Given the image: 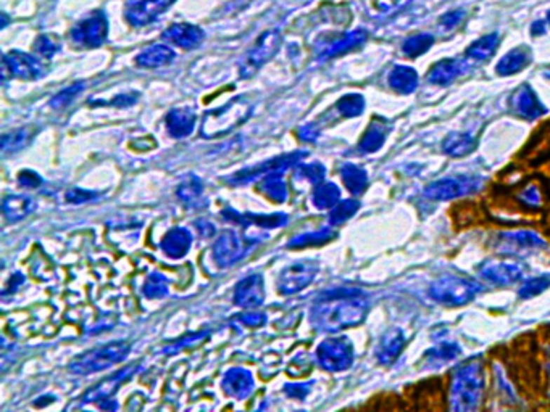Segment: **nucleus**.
<instances>
[{
    "label": "nucleus",
    "mask_w": 550,
    "mask_h": 412,
    "mask_svg": "<svg viewBox=\"0 0 550 412\" xmlns=\"http://www.w3.org/2000/svg\"><path fill=\"white\" fill-rule=\"evenodd\" d=\"M366 301L360 291L336 290L323 295L310 311L314 327L323 332H339L363 321Z\"/></svg>",
    "instance_id": "f257e3e1"
},
{
    "label": "nucleus",
    "mask_w": 550,
    "mask_h": 412,
    "mask_svg": "<svg viewBox=\"0 0 550 412\" xmlns=\"http://www.w3.org/2000/svg\"><path fill=\"white\" fill-rule=\"evenodd\" d=\"M252 113V105L244 97H236V99L226 103L224 107L217 108V110L207 111L202 119L201 134L205 139H218L223 135L229 134L233 129L241 126L249 119Z\"/></svg>",
    "instance_id": "f03ea898"
},
{
    "label": "nucleus",
    "mask_w": 550,
    "mask_h": 412,
    "mask_svg": "<svg viewBox=\"0 0 550 412\" xmlns=\"http://www.w3.org/2000/svg\"><path fill=\"white\" fill-rule=\"evenodd\" d=\"M129 351H131V345L128 341H112V343L86 351V353L78 356L69 364V371L76 376H88V373L104 371V369H109L110 366L125 359Z\"/></svg>",
    "instance_id": "7ed1b4c3"
},
{
    "label": "nucleus",
    "mask_w": 550,
    "mask_h": 412,
    "mask_svg": "<svg viewBox=\"0 0 550 412\" xmlns=\"http://www.w3.org/2000/svg\"><path fill=\"white\" fill-rule=\"evenodd\" d=\"M281 41H283L281 32L278 29L263 32V34L258 37L255 46H253L241 60L239 63L241 78L242 79L252 78V76L255 74L263 64L276 55L278 48L281 46Z\"/></svg>",
    "instance_id": "20e7f679"
},
{
    "label": "nucleus",
    "mask_w": 550,
    "mask_h": 412,
    "mask_svg": "<svg viewBox=\"0 0 550 412\" xmlns=\"http://www.w3.org/2000/svg\"><path fill=\"white\" fill-rule=\"evenodd\" d=\"M352 345L344 337L328 338L316 350V359L320 362V366L331 372L347 369L352 364Z\"/></svg>",
    "instance_id": "39448f33"
},
{
    "label": "nucleus",
    "mask_w": 550,
    "mask_h": 412,
    "mask_svg": "<svg viewBox=\"0 0 550 412\" xmlns=\"http://www.w3.org/2000/svg\"><path fill=\"white\" fill-rule=\"evenodd\" d=\"M109 34V21L105 13L94 12L89 18L78 23L72 29V41L83 47H99L105 42Z\"/></svg>",
    "instance_id": "423d86ee"
},
{
    "label": "nucleus",
    "mask_w": 550,
    "mask_h": 412,
    "mask_svg": "<svg viewBox=\"0 0 550 412\" xmlns=\"http://www.w3.org/2000/svg\"><path fill=\"white\" fill-rule=\"evenodd\" d=\"M318 273V266L314 261H299L286 268L278 279V290L283 295H293L304 290Z\"/></svg>",
    "instance_id": "0eeeda50"
},
{
    "label": "nucleus",
    "mask_w": 550,
    "mask_h": 412,
    "mask_svg": "<svg viewBox=\"0 0 550 412\" xmlns=\"http://www.w3.org/2000/svg\"><path fill=\"white\" fill-rule=\"evenodd\" d=\"M304 156H305V151H295V153L281 155V156H278V158H273V160L262 163V165L252 167V170L237 172V174L233 177V182L234 184H246V182L253 181V179H257V177L271 174V172H284L286 170H289V167H293L294 165H299L300 160L304 158Z\"/></svg>",
    "instance_id": "6e6552de"
},
{
    "label": "nucleus",
    "mask_w": 550,
    "mask_h": 412,
    "mask_svg": "<svg viewBox=\"0 0 550 412\" xmlns=\"http://www.w3.org/2000/svg\"><path fill=\"white\" fill-rule=\"evenodd\" d=\"M173 0H126L125 15L133 26H145L157 18Z\"/></svg>",
    "instance_id": "1a4fd4ad"
},
{
    "label": "nucleus",
    "mask_w": 550,
    "mask_h": 412,
    "mask_svg": "<svg viewBox=\"0 0 550 412\" xmlns=\"http://www.w3.org/2000/svg\"><path fill=\"white\" fill-rule=\"evenodd\" d=\"M247 253V245L233 231H224L213 245V258L221 268L239 261Z\"/></svg>",
    "instance_id": "9d476101"
},
{
    "label": "nucleus",
    "mask_w": 550,
    "mask_h": 412,
    "mask_svg": "<svg viewBox=\"0 0 550 412\" xmlns=\"http://www.w3.org/2000/svg\"><path fill=\"white\" fill-rule=\"evenodd\" d=\"M141 366L139 364H131L125 369H121V371H118L116 373H113V376L107 377L105 380H102L93 387L88 392L84 393V397L81 398L83 403H95V401H102V399H107L109 397H112L113 393L116 392L118 388L121 387L123 383H125L128 378L133 377V373H136Z\"/></svg>",
    "instance_id": "9b49d317"
},
{
    "label": "nucleus",
    "mask_w": 550,
    "mask_h": 412,
    "mask_svg": "<svg viewBox=\"0 0 550 412\" xmlns=\"http://www.w3.org/2000/svg\"><path fill=\"white\" fill-rule=\"evenodd\" d=\"M4 64L12 76L20 79H37L44 74L42 64L36 57L20 50H12L4 55Z\"/></svg>",
    "instance_id": "f8f14e48"
},
{
    "label": "nucleus",
    "mask_w": 550,
    "mask_h": 412,
    "mask_svg": "<svg viewBox=\"0 0 550 412\" xmlns=\"http://www.w3.org/2000/svg\"><path fill=\"white\" fill-rule=\"evenodd\" d=\"M265 300V285L260 274L242 279L234 290V301L242 308H257Z\"/></svg>",
    "instance_id": "ddd939ff"
},
{
    "label": "nucleus",
    "mask_w": 550,
    "mask_h": 412,
    "mask_svg": "<svg viewBox=\"0 0 550 412\" xmlns=\"http://www.w3.org/2000/svg\"><path fill=\"white\" fill-rule=\"evenodd\" d=\"M221 387H223L224 393L228 394V397L236 399H246L253 390L252 373L241 367L229 369V371L224 373Z\"/></svg>",
    "instance_id": "4468645a"
},
{
    "label": "nucleus",
    "mask_w": 550,
    "mask_h": 412,
    "mask_svg": "<svg viewBox=\"0 0 550 412\" xmlns=\"http://www.w3.org/2000/svg\"><path fill=\"white\" fill-rule=\"evenodd\" d=\"M474 294V287L463 280H445L434 287V295L438 300L450 305H460L470 300Z\"/></svg>",
    "instance_id": "2eb2a0df"
},
{
    "label": "nucleus",
    "mask_w": 550,
    "mask_h": 412,
    "mask_svg": "<svg viewBox=\"0 0 550 412\" xmlns=\"http://www.w3.org/2000/svg\"><path fill=\"white\" fill-rule=\"evenodd\" d=\"M163 39L173 42L175 46L182 48H194L203 41V31L199 26L181 23L171 25L163 32Z\"/></svg>",
    "instance_id": "dca6fc26"
},
{
    "label": "nucleus",
    "mask_w": 550,
    "mask_h": 412,
    "mask_svg": "<svg viewBox=\"0 0 550 412\" xmlns=\"http://www.w3.org/2000/svg\"><path fill=\"white\" fill-rule=\"evenodd\" d=\"M196 121H197L196 111L187 107L175 108V110H171L168 115H166L165 119L168 132L176 139H182L191 134L194 131V126H196Z\"/></svg>",
    "instance_id": "f3484780"
},
{
    "label": "nucleus",
    "mask_w": 550,
    "mask_h": 412,
    "mask_svg": "<svg viewBox=\"0 0 550 412\" xmlns=\"http://www.w3.org/2000/svg\"><path fill=\"white\" fill-rule=\"evenodd\" d=\"M192 242V235L187 229H182V227H176V229H171L168 234L163 237L161 240V250L165 252V254H168L170 258H182L189 252Z\"/></svg>",
    "instance_id": "a211bd4d"
},
{
    "label": "nucleus",
    "mask_w": 550,
    "mask_h": 412,
    "mask_svg": "<svg viewBox=\"0 0 550 412\" xmlns=\"http://www.w3.org/2000/svg\"><path fill=\"white\" fill-rule=\"evenodd\" d=\"M223 216L228 221L239 222V224H255L258 227H263V229H274V227H281L288 222V216L286 214H246L242 216L239 213H236L233 210H224Z\"/></svg>",
    "instance_id": "6ab92c4d"
},
{
    "label": "nucleus",
    "mask_w": 550,
    "mask_h": 412,
    "mask_svg": "<svg viewBox=\"0 0 550 412\" xmlns=\"http://www.w3.org/2000/svg\"><path fill=\"white\" fill-rule=\"evenodd\" d=\"M36 210L34 200L28 195H8L2 202L4 216L8 221H21Z\"/></svg>",
    "instance_id": "aec40b11"
},
{
    "label": "nucleus",
    "mask_w": 550,
    "mask_h": 412,
    "mask_svg": "<svg viewBox=\"0 0 550 412\" xmlns=\"http://www.w3.org/2000/svg\"><path fill=\"white\" fill-rule=\"evenodd\" d=\"M175 52L166 46H152L136 57V63L144 68H159L173 62Z\"/></svg>",
    "instance_id": "412c9836"
},
{
    "label": "nucleus",
    "mask_w": 550,
    "mask_h": 412,
    "mask_svg": "<svg viewBox=\"0 0 550 412\" xmlns=\"http://www.w3.org/2000/svg\"><path fill=\"white\" fill-rule=\"evenodd\" d=\"M283 172H271L262 177L260 191L274 203H283L288 198V186L281 177Z\"/></svg>",
    "instance_id": "4be33fe9"
},
{
    "label": "nucleus",
    "mask_w": 550,
    "mask_h": 412,
    "mask_svg": "<svg viewBox=\"0 0 550 412\" xmlns=\"http://www.w3.org/2000/svg\"><path fill=\"white\" fill-rule=\"evenodd\" d=\"M531 53L526 47H518L515 50H511L510 53L500 60V63L497 64V73L502 76H509L514 73H518L520 69H523L530 63Z\"/></svg>",
    "instance_id": "5701e85b"
},
{
    "label": "nucleus",
    "mask_w": 550,
    "mask_h": 412,
    "mask_svg": "<svg viewBox=\"0 0 550 412\" xmlns=\"http://www.w3.org/2000/svg\"><path fill=\"white\" fill-rule=\"evenodd\" d=\"M462 69H463V63L458 62V60H444V62L438 63L433 69H431L429 79L431 83L445 85L452 83L455 78H458V74L462 73Z\"/></svg>",
    "instance_id": "b1692460"
},
{
    "label": "nucleus",
    "mask_w": 550,
    "mask_h": 412,
    "mask_svg": "<svg viewBox=\"0 0 550 412\" xmlns=\"http://www.w3.org/2000/svg\"><path fill=\"white\" fill-rule=\"evenodd\" d=\"M365 39H366V32L362 29L350 32V34H346L344 37H341V39H339L337 42H334V44L328 48V50H325L321 58L326 60V58L341 55V53H346L349 50H352V48L358 47L360 44H363Z\"/></svg>",
    "instance_id": "393cba45"
},
{
    "label": "nucleus",
    "mask_w": 550,
    "mask_h": 412,
    "mask_svg": "<svg viewBox=\"0 0 550 412\" xmlns=\"http://www.w3.org/2000/svg\"><path fill=\"white\" fill-rule=\"evenodd\" d=\"M391 85L398 92H403V94H408V92H413L418 85V76L415 73V69L408 67H397L394 68V71L391 73L389 78Z\"/></svg>",
    "instance_id": "a878e982"
},
{
    "label": "nucleus",
    "mask_w": 550,
    "mask_h": 412,
    "mask_svg": "<svg viewBox=\"0 0 550 412\" xmlns=\"http://www.w3.org/2000/svg\"><path fill=\"white\" fill-rule=\"evenodd\" d=\"M339 197H341V193H339L336 184L321 182L314 192V205L320 210L334 208L339 202Z\"/></svg>",
    "instance_id": "bb28decb"
},
{
    "label": "nucleus",
    "mask_w": 550,
    "mask_h": 412,
    "mask_svg": "<svg viewBox=\"0 0 550 412\" xmlns=\"http://www.w3.org/2000/svg\"><path fill=\"white\" fill-rule=\"evenodd\" d=\"M32 135H34V131H31L28 128H21L18 131L4 134L2 151L4 153H15V151L25 149L29 144Z\"/></svg>",
    "instance_id": "cd10ccee"
},
{
    "label": "nucleus",
    "mask_w": 550,
    "mask_h": 412,
    "mask_svg": "<svg viewBox=\"0 0 550 412\" xmlns=\"http://www.w3.org/2000/svg\"><path fill=\"white\" fill-rule=\"evenodd\" d=\"M334 232L330 229H321L316 232H307V234H302L299 237L293 238L289 242V248H305V247H316L323 245V243L333 240Z\"/></svg>",
    "instance_id": "c85d7f7f"
},
{
    "label": "nucleus",
    "mask_w": 550,
    "mask_h": 412,
    "mask_svg": "<svg viewBox=\"0 0 550 412\" xmlns=\"http://www.w3.org/2000/svg\"><path fill=\"white\" fill-rule=\"evenodd\" d=\"M499 46V36L497 34H489L486 37H481L476 42L468 47V55L476 58V60H488L489 57L494 55V50Z\"/></svg>",
    "instance_id": "c756f323"
},
{
    "label": "nucleus",
    "mask_w": 550,
    "mask_h": 412,
    "mask_svg": "<svg viewBox=\"0 0 550 412\" xmlns=\"http://www.w3.org/2000/svg\"><path fill=\"white\" fill-rule=\"evenodd\" d=\"M514 103H515V107L523 113V115H526V116H537L539 113L544 111L541 105H539L535 92H532L531 89H526V88L521 89L518 94L515 95Z\"/></svg>",
    "instance_id": "7c9ffc66"
},
{
    "label": "nucleus",
    "mask_w": 550,
    "mask_h": 412,
    "mask_svg": "<svg viewBox=\"0 0 550 412\" xmlns=\"http://www.w3.org/2000/svg\"><path fill=\"white\" fill-rule=\"evenodd\" d=\"M202 192H203V184L201 179L196 176H191L181 182L180 188H177V197L187 205H194L202 197Z\"/></svg>",
    "instance_id": "2f4dec72"
},
{
    "label": "nucleus",
    "mask_w": 550,
    "mask_h": 412,
    "mask_svg": "<svg viewBox=\"0 0 550 412\" xmlns=\"http://www.w3.org/2000/svg\"><path fill=\"white\" fill-rule=\"evenodd\" d=\"M342 181L346 184V187L352 193H362L366 187V174L363 170H360L357 166H344L342 170Z\"/></svg>",
    "instance_id": "473e14b6"
},
{
    "label": "nucleus",
    "mask_w": 550,
    "mask_h": 412,
    "mask_svg": "<svg viewBox=\"0 0 550 412\" xmlns=\"http://www.w3.org/2000/svg\"><path fill=\"white\" fill-rule=\"evenodd\" d=\"M433 42H434V37L431 34H417L408 37V39L403 42L402 48L403 52H405V55L418 57L428 50V48L433 46Z\"/></svg>",
    "instance_id": "72a5a7b5"
},
{
    "label": "nucleus",
    "mask_w": 550,
    "mask_h": 412,
    "mask_svg": "<svg viewBox=\"0 0 550 412\" xmlns=\"http://www.w3.org/2000/svg\"><path fill=\"white\" fill-rule=\"evenodd\" d=\"M144 295L147 298H163L168 295V280L159 273L150 274L144 284Z\"/></svg>",
    "instance_id": "f704fd0d"
},
{
    "label": "nucleus",
    "mask_w": 550,
    "mask_h": 412,
    "mask_svg": "<svg viewBox=\"0 0 550 412\" xmlns=\"http://www.w3.org/2000/svg\"><path fill=\"white\" fill-rule=\"evenodd\" d=\"M363 108H365V100L363 97L358 94H349L346 97H342L337 103V110L341 111L344 116H349V118L358 116L360 113L363 111Z\"/></svg>",
    "instance_id": "c9c22d12"
},
{
    "label": "nucleus",
    "mask_w": 550,
    "mask_h": 412,
    "mask_svg": "<svg viewBox=\"0 0 550 412\" xmlns=\"http://www.w3.org/2000/svg\"><path fill=\"white\" fill-rule=\"evenodd\" d=\"M462 192V186L458 181H441L431 186L426 193L433 198H450Z\"/></svg>",
    "instance_id": "e433bc0d"
},
{
    "label": "nucleus",
    "mask_w": 550,
    "mask_h": 412,
    "mask_svg": "<svg viewBox=\"0 0 550 412\" xmlns=\"http://www.w3.org/2000/svg\"><path fill=\"white\" fill-rule=\"evenodd\" d=\"M357 210L358 203L354 202V200H346V202L336 205L330 214L331 224H342L344 221L352 218V216L357 213Z\"/></svg>",
    "instance_id": "4c0bfd02"
},
{
    "label": "nucleus",
    "mask_w": 550,
    "mask_h": 412,
    "mask_svg": "<svg viewBox=\"0 0 550 412\" xmlns=\"http://www.w3.org/2000/svg\"><path fill=\"white\" fill-rule=\"evenodd\" d=\"M382 140H384V129L377 124H371L360 142V147L363 151H376L382 145Z\"/></svg>",
    "instance_id": "58836bf2"
},
{
    "label": "nucleus",
    "mask_w": 550,
    "mask_h": 412,
    "mask_svg": "<svg viewBox=\"0 0 550 412\" xmlns=\"http://www.w3.org/2000/svg\"><path fill=\"white\" fill-rule=\"evenodd\" d=\"M207 338H208L207 332L186 335V337H182V340H177L176 343L166 346V350H163V353L165 355H176V353H180L181 350L194 348V346L199 345V343H202V341L207 340Z\"/></svg>",
    "instance_id": "ea45409f"
},
{
    "label": "nucleus",
    "mask_w": 550,
    "mask_h": 412,
    "mask_svg": "<svg viewBox=\"0 0 550 412\" xmlns=\"http://www.w3.org/2000/svg\"><path fill=\"white\" fill-rule=\"evenodd\" d=\"M401 346H402L401 335H398V334L387 335V337L382 340V345H381V348H380V357L384 362L392 361L394 357L397 356L398 351H401Z\"/></svg>",
    "instance_id": "a19ab883"
},
{
    "label": "nucleus",
    "mask_w": 550,
    "mask_h": 412,
    "mask_svg": "<svg viewBox=\"0 0 550 412\" xmlns=\"http://www.w3.org/2000/svg\"><path fill=\"white\" fill-rule=\"evenodd\" d=\"M34 48L36 52L44 58H52L60 50V41H58L55 36H41L37 37Z\"/></svg>",
    "instance_id": "79ce46f5"
},
{
    "label": "nucleus",
    "mask_w": 550,
    "mask_h": 412,
    "mask_svg": "<svg viewBox=\"0 0 550 412\" xmlns=\"http://www.w3.org/2000/svg\"><path fill=\"white\" fill-rule=\"evenodd\" d=\"M325 167L321 165H299L297 171H295V176L300 179H305L311 184H321L323 179H325Z\"/></svg>",
    "instance_id": "37998d69"
},
{
    "label": "nucleus",
    "mask_w": 550,
    "mask_h": 412,
    "mask_svg": "<svg viewBox=\"0 0 550 412\" xmlns=\"http://www.w3.org/2000/svg\"><path fill=\"white\" fill-rule=\"evenodd\" d=\"M83 89H84V84L83 83H76V84H73L72 88L58 92V94L51 100V107L52 108H65V107H68L69 103L74 100V97L79 95L81 92H83Z\"/></svg>",
    "instance_id": "c03bdc74"
},
{
    "label": "nucleus",
    "mask_w": 550,
    "mask_h": 412,
    "mask_svg": "<svg viewBox=\"0 0 550 412\" xmlns=\"http://www.w3.org/2000/svg\"><path fill=\"white\" fill-rule=\"evenodd\" d=\"M139 99V94L138 92H133V94H121V95H118V97H115V99H112V100H107V102H97V100H93V102H89L90 105H107V107H129V105H133V103H136V100Z\"/></svg>",
    "instance_id": "a18cd8bd"
},
{
    "label": "nucleus",
    "mask_w": 550,
    "mask_h": 412,
    "mask_svg": "<svg viewBox=\"0 0 550 412\" xmlns=\"http://www.w3.org/2000/svg\"><path fill=\"white\" fill-rule=\"evenodd\" d=\"M18 182L21 187H26V188H36L39 187L42 184V179L41 176L37 174L34 171H21L18 174Z\"/></svg>",
    "instance_id": "49530a36"
},
{
    "label": "nucleus",
    "mask_w": 550,
    "mask_h": 412,
    "mask_svg": "<svg viewBox=\"0 0 550 412\" xmlns=\"http://www.w3.org/2000/svg\"><path fill=\"white\" fill-rule=\"evenodd\" d=\"M239 321L247 327H260L267 322V316L263 313H244L239 316Z\"/></svg>",
    "instance_id": "de8ad7c7"
},
{
    "label": "nucleus",
    "mask_w": 550,
    "mask_h": 412,
    "mask_svg": "<svg viewBox=\"0 0 550 412\" xmlns=\"http://www.w3.org/2000/svg\"><path fill=\"white\" fill-rule=\"evenodd\" d=\"M97 197V193L89 192V191H81V188H73L67 193V202L69 203H84L89 202V200H94Z\"/></svg>",
    "instance_id": "09e8293b"
},
{
    "label": "nucleus",
    "mask_w": 550,
    "mask_h": 412,
    "mask_svg": "<svg viewBox=\"0 0 550 412\" xmlns=\"http://www.w3.org/2000/svg\"><path fill=\"white\" fill-rule=\"evenodd\" d=\"M310 388L309 385H286L284 388V393L288 394L289 398H297V399H304L307 394H309Z\"/></svg>",
    "instance_id": "8fccbe9b"
},
{
    "label": "nucleus",
    "mask_w": 550,
    "mask_h": 412,
    "mask_svg": "<svg viewBox=\"0 0 550 412\" xmlns=\"http://www.w3.org/2000/svg\"><path fill=\"white\" fill-rule=\"evenodd\" d=\"M318 134H320V131H318L315 124H307V126H302L297 131L299 139L305 140V142H315L318 139Z\"/></svg>",
    "instance_id": "3c124183"
},
{
    "label": "nucleus",
    "mask_w": 550,
    "mask_h": 412,
    "mask_svg": "<svg viewBox=\"0 0 550 412\" xmlns=\"http://www.w3.org/2000/svg\"><path fill=\"white\" fill-rule=\"evenodd\" d=\"M463 18V12H449L441 16V25L444 28H455V26L460 25V21Z\"/></svg>",
    "instance_id": "603ef678"
},
{
    "label": "nucleus",
    "mask_w": 550,
    "mask_h": 412,
    "mask_svg": "<svg viewBox=\"0 0 550 412\" xmlns=\"http://www.w3.org/2000/svg\"><path fill=\"white\" fill-rule=\"evenodd\" d=\"M25 282V277L21 274H15L13 277H12V280H10V285H8V289H5V291L4 294L7 295V294H12V291H15L16 289H18V287L23 284Z\"/></svg>",
    "instance_id": "864d4df0"
},
{
    "label": "nucleus",
    "mask_w": 550,
    "mask_h": 412,
    "mask_svg": "<svg viewBox=\"0 0 550 412\" xmlns=\"http://www.w3.org/2000/svg\"><path fill=\"white\" fill-rule=\"evenodd\" d=\"M531 32H532V36H541V34H544V32H546V26H544L542 21H537V23L532 25Z\"/></svg>",
    "instance_id": "5fc2aeb1"
},
{
    "label": "nucleus",
    "mask_w": 550,
    "mask_h": 412,
    "mask_svg": "<svg viewBox=\"0 0 550 412\" xmlns=\"http://www.w3.org/2000/svg\"><path fill=\"white\" fill-rule=\"evenodd\" d=\"M7 21H8V18H7V15H5V13H2V26H5V25H7Z\"/></svg>",
    "instance_id": "6e6d98bb"
},
{
    "label": "nucleus",
    "mask_w": 550,
    "mask_h": 412,
    "mask_svg": "<svg viewBox=\"0 0 550 412\" xmlns=\"http://www.w3.org/2000/svg\"><path fill=\"white\" fill-rule=\"evenodd\" d=\"M547 21H549V25H550V12L547 13Z\"/></svg>",
    "instance_id": "4d7b16f0"
}]
</instances>
